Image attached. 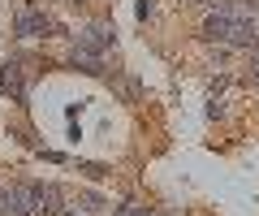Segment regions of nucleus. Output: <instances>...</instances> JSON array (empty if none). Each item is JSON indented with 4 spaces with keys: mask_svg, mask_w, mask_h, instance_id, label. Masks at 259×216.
Listing matches in <instances>:
<instances>
[{
    "mask_svg": "<svg viewBox=\"0 0 259 216\" xmlns=\"http://www.w3.org/2000/svg\"><path fill=\"white\" fill-rule=\"evenodd\" d=\"M13 30H18L22 39L48 35V30H52V18H48V13H35L30 5H22V9H18V18H13Z\"/></svg>",
    "mask_w": 259,
    "mask_h": 216,
    "instance_id": "nucleus-1",
    "label": "nucleus"
},
{
    "mask_svg": "<svg viewBox=\"0 0 259 216\" xmlns=\"http://www.w3.org/2000/svg\"><path fill=\"white\" fill-rule=\"evenodd\" d=\"M78 48H91V52H104V48H112V26H104V22H91V26H82L74 35Z\"/></svg>",
    "mask_w": 259,
    "mask_h": 216,
    "instance_id": "nucleus-2",
    "label": "nucleus"
},
{
    "mask_svg": "<svg viewBox=\"0 0 259 216\" xmlns=\"http://www.w3.org/2000/svg\"><path fill=\"white\" fill-rule=\"evenodd\" d=\"M30 199H35V212H44V216L65 212V199H61L56 186H30Z\"/></svg>",
    "mask_w": 259,
    "mask_h": 216,
    "instance_id": "nucleus-3",
    "label": "nucleus"
},
{
    "mask_svg": "<svg viewBox=\"0 0 259 216\" xmlns=\"http://www.w3.org/2000/svg\"><path fill=\"white\" fill-rule=\"evenodd\" d=\"M0 87H5L18 104L26 100V82H22V65L18 61H5V65H0Z\"/></svg>",
    "mask_w": 259,
    "mask_h": 216,
    "instance_id": "nucleus-4",
    "label": "nucleus"
},
{
    "mask_svg": "<svg viewBox=\"0 0 259 216\" xmlns=\"http://www.w3.org/2000/svg\"><path fill=\"white\" fill-rule=\"evenodd\" d=\"M69 65L82 69V74H91V78H104V61H100V52H91V48H78V44H74V52H69Z\"/></svg>",
    "mask_w": 259,
    "mask_h": 216,
    "instance_id": "nucleus-5",
    "label": "nucleus"
},
{
    "mask_svg": "<svg viewBox=\"0 0 259 216\" xmlns=\"http://www.w3.org/2000/svg\"><path fill=\"white\" fill-rule=\"evenodd\" d=\"M229 22H233V9H216L212 18L203 22V39H212V44H225V39H229Z\"/></svg>",
    "mask_w": 259,
    "mask_h": 216,
    "instance_id": "nucleus-6",
    "label": "nucleus"
},
{
    "mask_svg": "<svg viewBox=\"0 0 259 216\" xmlns=\"http://www.w3.org/2000/svg\"><path fill=\"white\" fill-rule=\"evenodd\" d=\"M112 216H147V207H139V203H125V207H117Z\"/></svg>",
    "mask_w": 259,
    "mask_h": 216,
    "instance_id": "nucleus-7",
    "label": "nucleus"
},
{
    "mask_svg": "<svg viewBox=\"0 0 259 216\" xmlns=\"http://www.w3.org/2000/svg\"><path fill=\"white\" fill-rule=\"evenodd\" d=\"M151 9H156L151 0H139V18H151Z\"/></svg>",
    "mask_w": 259,
    "mask_h": 216,
    "instance_id": "nucleus-8",
    "label": "nucleus"
},
{
    "mask_svg": "<svg viewBox=\"0 0 259 216\" xmlns=\"http://www.w3.org/2000/svg\"><path fill=\"white\" fill-rule=\"evenodd\" d=\"M250 78L259 82V57H250Z\"/></svg>",
    "mask_w": 259,
    "mask_h": 216,
    "instance_id": "nucleus-9",
    "label": "nucleus"
},
{
    "mask_svg": "<svg viewBox=\"0 0 259 216\" xmlns=\"http://www.w3.org/2000/svg\"><path fill=\"white\" fill-rule=\"evenodd\" d=\"M147 216H160V212H147Z\"/></svg>",
    "mask_w": 259,
    "mask_h": 216,
    "instance_id": "nucleus-10",
    "label": "nucleus"
}]
</instances>
